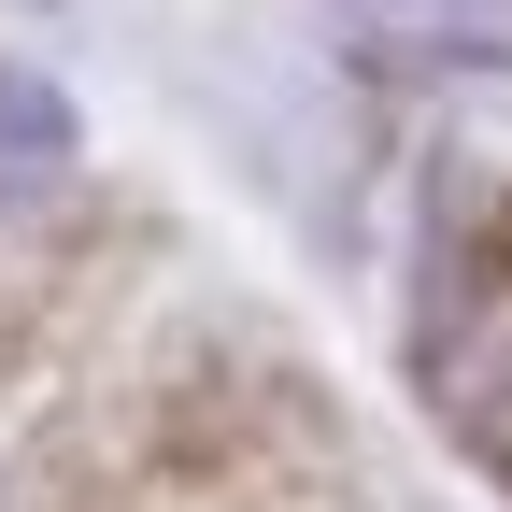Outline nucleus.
Here are the masks:
<instances>
[{
  "label": "nucleus",
  "instance_id": "nucleus-1",
  "mask_svg": "<svg viewBox=\"0 0 512 512\" xmlns=\"http://www.w3.org/2000/svg\"><path fill=\"white\" fill-rule=\"evenodd\" d=\"M72 171H86V114H72V86L29 72V57H0V228H29Z\"/></svg>",
  "mask_w": 512,
  "mask_h": 512
}]
</instances>
